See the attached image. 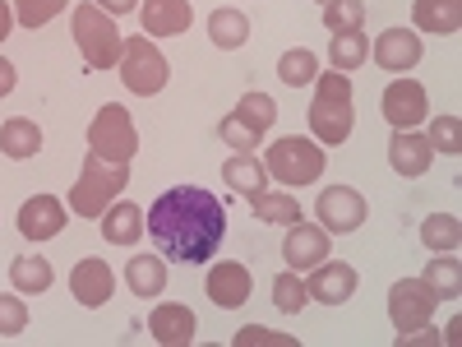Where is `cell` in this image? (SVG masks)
I'll return each mask as SVG.
<instances>
[{
    "label": "cell",
    "instance_id": "obj_27",
    "mask_svg": "<svg viewBox=\"0 0 462 347\" xmlns=\"http://www.w3.org/2000/svg\"><path fill=\"white\" fill-rule=\"evenodd\" d=\"M365 61H370V37H365L361 28L333 33V37H328V65H333V70L352 74V70H361Z\"/></svg>",
    "mask_w": 462,
    "mask_h": 347
},
{
    "label": "cell",
    "instance_id": "obj_31",
    "mask_svg": "<svg viewBox=\"0 0 462 347\" xmlns=\"http://www.w3.org/2000/svg\"><path fill=\"white\" fill-rule=\"evenodd\" d=\"M305 301H310V292H305V278L296 274V268H287V274L273 278V305L282 315H300Z\"/></svg>",
    "mask_w": 462,
    "mask_h": 347
},
{
    "label": "cell",
    "instance_id": "obj_42",
    "mask_svg": "<svg viewBox=\"0 0 462 347\" xmlns=\"http://www.w3.org/2000/svg\"><path fill=\"white\" fill-rule=\"evenodd\" d=\"M5 93H14V65L0 56V98H5Z\"/></svg>",
    "mask_w": 462,
    "mask_h": 347
},
{
    "label": "cell",
    "instance_id": "obj_34",
    "mask_svg": "<svg viewBox=\"0 0 462 347\" xmlns=\"http://www.w3.org/2000/svg\"><path fill=\"white\" fill-rule=\"evenodd\" d=\"M65 5H69V0H14V23L37 33V28H47Z\"/></svg>",
    "mask_w": 462,
    "mask_h": 347
},
{
    "label": "cell",
    "instance_id": "obj_14",
    "mask_svg": "<svg viewBox=\"0 0 462 347\" xmlns=\"http://www.w3.org/2000/svg\"><path fill=\"white\" fill-rule=\"evenodd\" d=\"M282 259L287 268H296V274H305V268H315L328 259V231L319 222H291L287 237H282Z\"/></svg>",
    "mask_w": 462,
    "mask_h": 347
},
{
    "label": "cell",
    "instance_id": "obj_35",
    "mask_svg": "<svg viewBox=\"0 0 462 347\" xmlns=\"http://www.w3.org/2000/svg\"><path fill=\"white\" fill-rule=\"evenodd\" d=\"M430 148L435 153H444V158H457V153H462V121H457V116L453 111H444V116H435V121H430Z\"/></svg>",
    "mask_w": 462,
    "mask_h": 347
},
{
    "label": "cell",
    "instance_id": "obj_40",
    "mask_svg": "<svg viewBox=\"0 0 462 347\" xmlns=\"http://www.w3.org/2000/svg\"><path fill=\"white\" fill-rule=\"evenodd\" d=\"M97 10H106L111 19H121V14H134L139 10V0H93Z\"/></svg>",
    "mask_w": 462,
    "mask_h": 347
},
{
    "label": "cell",
    "instance_id": "obj_39",
    "mask_svg": "<svg viewBox=\"0 0 462 347\" xmlns=\"http://www.w3.org/2000/svg\"><path fill=\"white\" fill-rule=\"evenodd\" d=\"M236 347H263V342H278V347H296L291 333H278V329H259V324H245L236 338H231Z\"/></svg>",
    "mask_w": 462,
    "mask_h": 347
},
{
    "label": "cell",
    "instance_id": "obj_44",
    "mask_svg": "<svg viewBox=\"0 0 462 347\" xmlns=\"http://www.w3.org/2000/svg\"><path fill=\"white\" fill-rule=\"evenodd\" d=\"M319 5H328V0H319Z\"/></svg>",
    "mask_w": 462,
    "mask_h": 347
},
{
    "label": "cell",
    "instance_id": "obj_8",
    "mask_svg": "<svg viewBox=\"0 0 462 347\" xmlns=\"http://www.w3.org/2000/svg\"><path fill=\"white\" fill-rule=\"evenodd\" d=\"M439 311V296L426 278H398L389 287V320L398 333H411L420 324H430V315Z\"/></svg>",
    "mask_w": 462,
    "mask_h": 347
},
{
    "label": "cell",
    "instance_id": "obj_3",
    "mask_svg": "<svg viewBox=\"0 0 462 347\" xmlns=\"http://www.w3.org/2000/svg\"><path fill=\"white\" fill-rule=\"evenodd\" d=\"M125 185H130V163H106L97 153H88L79 167V181L69 185V209L79 218H102Z\"/></svg>",
    "mask_w": 462,
    "mask_h": 347
},
{
    "label": "cell",
    "instance_id": "obj_18",
    "mask_svg": "<svg viewBox=\"0 0 462 347\" xmlns=\"http://www.w3.org/2000/svg\"><path fill=\"white\" fill-rule=\"evenodd\" d=\"M389 163H393L398 176L416 181V176H426V172H430L435 148H430V139L420 135V130H393V139H389Z\"/></svg>",
    "mask_w": 462,
    "mask_h": 347
},
{
    "label": "cell",
    "instance_id": "obj_36",
    "mask_svg": "<svg viewBox=\"0 0 462 347\" xmlns=\"http://www.w3.org/2000/svg\"><path fill=\"white\" fill-rule=\"evenodd\" d=\"M365 23V0H328L324 5V28L328 33H352Z\"/></svg>",
    "mask_w": 462,
    "mask_h": 347
},
{
    "label": "cell",
    "instance_id": "obj_22",
    "mask_svg": "<svg viewBox=\"0 0 462 347\" xmlns=\"http://www.w3.org/2000/svg\"><path fill=\"white\" fill-rule=\"evenodd\" d=\"M51 283H56L51 259H42V255H19V259H10V287H14L19 296H42V292H51Z\"/></svg>",
    "mask_w": 462,
    "mask_h": 347
},
{
    "label": "cell",
    "instance_id": "obj_26",
    "mask_svg": "<svg viewBox=\"0 0 462 347\" xmlns=\"http://www.w3.org/2000/svg\"><path fill=\"white\" fill-rule=\"evenodd\" d=\"M125 283L134 296H162L167 292V259H152V255H134L125 264Z\"/></svg>",
    "mask_w": 462,
    "mask_h": 347
},
{
    "label": "cell",
    "instance_id": "obj_20",
    "mask_svg": "<svg viewBox=\"0 0 462 347\" xmlns=\"http://www.w3.org/2000/svg\"><path fill=\"white\" fill-rule=\"evenodd\" d=\"M411 23L416 33L453 37L462 28V0H411Z\"/></svg>",
    "mask_w": 462,
    "mask_h": 347
},
{
    "label": "cell",
    "instance_id": "obj_13",
    "mask_svg": "<svg viewBox=\"0 0 462 347\" xmlns=\"http://www.w3.org/2000/svg\"><path fill=\"white\" fill-rule=\"evenodd\" d=\"M356 268L346 264V259H324L310 268V278H305V292H310V301L319 305H342V301H352L356 296Z\"/></svg>",
    "mask_w": 462,
    "mask_h": 347
},
{
    "label": "cell",
    "instance_id": "obj_7",
    "mask_svg": "<svg viewBox=\"0 0 462 347\" xmlns=\"http://www.w3.org/2000/svg\"><path fill=\"white\" fill-rule=\"evenodd\" d=\"M167 56L152 47V37H125V47H121V80L134 98H152V93H162L167 89Z\"/></svg>",
    "mask_w": 462,
    "mask_h": 347
},
{
    "label": "cell",
    "instance_id": "obj_19",
    "mask_svg": "<svg viewBox=\"0 0 462 347\" xmlns=\"http://www.w3.org/2000/svg\"><path fill=\"white\" fill-rule=\"evenodd\" d=\"M139 23H143V37H180L195 23V10H189V0H143Z\"/></svg>",
    "mask_w": 462,
    "mask_h": 347
},
{
    "label": "cell",
    "instance_id": "obj_43",
    "mask_svg": "<svg viewBox=\"0 0 462 347\" xmlns=\"http://www.w3.org/2000/svg\"><path fill=\"white\" fill-rule=\"evenodd\" d=\"M457 338H462V320H448V333L439 342H457Z\"/></svg>",
    "mask_w": 462,
    "mask_h": 347
},
{
    "label": "cell",
    "instance_id": "obj_9",
    "mask_svg": "<svg viewBox=\"0 0 462 347\" xmlns=\"http://www.w3.org/2000/svg\"><path fill=\"white\" fill-rule=\"evenodd\" d=\"M365 195L361 190H352V185H328V190H319V200H315V218H319V227L328 231V237H346V231H356L361 222H365Z\"/></svg>",
    "mask_w": 462,
    "mask_h": 347
},
{
    "label": "cell",
    "instance_id": "obj_17",
    "mask_svg": "<svg viewBox=\"0 0 462 347\" xmlns=\"http://www.w3.org/2000/svg\"><path fill=\"white\" fill-rule=\"evenodd\" d=\"M148 333H152V342H162V347H185V342H195L199 320H195V311H189V305L162 301L158 311L148 315Z\"/></svg>",
    "mask_w": 462,
    "mask_h": 347
},
{
    "label": "cell",
    "instance_id": "obj_28",
    "mask_svg": "<svg viewBox=\"0 0 462 347\" xmlns=\"http://www.w3.org/2000/svg\"><path fill=\"white\" fill-rule=\"evenodd\" d=\"M208 37H213V47L236 52V47H245V42H250V19H245L241 10L222 5V10H213V14H208Z\"/></svg>",
    "mask_w": 462,
    "mask_h": 347
},
{
    "label": "cell",
    "instance_id": "obj_15",
    "mask_svg": "<svg viewBox=\"0 0 462 347\" xmlns=\"http://www.w3.org/2000/svg\"><path fill=\"white\" fill-rule=\"evenodd\" d=\"M65 222H69V213L56 195H32L19 204V237L23 241H51L65 231Z\"/></svg>",
    "mask_w": 462,
    "mask_h": 347
},
{
    "label": "cell",
    "instance_id": "obj_16",
    "mask_svg": "<svg viewBox=\"0 0 462 347\" xmlns=\"http://www.w3.org/2000/svg\"><path fill=\"white\" fill-rule=\"evenodd\" d=\"M111 292H116V274H111L106 259L84 255L79 264H74V274H69V296L79 301L84 311H97V305H106Z\"/></svg>",
    "mask_w": 462,
    "mask_h": 347
},
{
    "label": "cell",
    "instance_id": "obj_10",
    "mask_svg": "<svg viewBox=\"0 0 462 347\" xmlns=\"http://www.w3.org/2000/svg\"><path fill=\"white\" fill-rule=\"evenodd\" d=\"M379 107H383V121H389L393 130H416L430 116V98L416 80H393L389 89H383Z\"/></svg>",
    "mask_w": 462,
    "mask_h": 347
},
{
    "label": "cell",
    "instance_id": "obj_6",
    "mask_svg": "<svg viewBox=\"0 0 462 347\" xmlns=\"http://www.w3.org/2000/svg\"><path fill=\"white\" fill-rule=\"evenodd\" d=\"M88 153H97V158H106V163H130L134 158V153H139V130H134L130 107L106 102L93 116V126H88Z\"/></svg>",
    "mask_w": 462,
    "mask_h": 347
},
{
    "label": "cell",
    "instance_id": "obj_11",
    "mask_svg": "<svg viewBox=\"0 0 462 347\" xmlns=\"http://www.w3.org/2000/svg\"><path fill=\"white\" fill-rule=\"evenodd\" d=\"M204 292H208V301L217 305V311H236V305L250 301L254 278H250V268H245V264H236V259H217V264L208 268V278H204Z\"/></svg>",
    "mask_w": 462,
    "mask_h": 347
},
{
    "label": "cell",
    "instance_id": "obj_4",
    "mask_svg": "<svg viewBox=\"0 0 462 347\" xmlns=\"http://www.w3.org/2000/svg\"><path fill=\"white\" fill-rule=\"evenodd\" d=\"M263 167H268V181H278V185H296V190L315 185L324 176V144L310 135H282L268 144Z\"/></svg>",
    "mask_w": 462,
    "mask_h": 347
},
{
    "label": "cell",
    "instance_id": "obj_29",
    "mask_svg": "<svg viewBox=\"0 0 462 347\" xmlns=\"http://www.w3.org/2000/svg\"><path fill=\"white\" fill-rule=\"evenodd\" d=\"M420 241H426V250H435V255H457L462 222L453 213H430L426 222H420Z\"/></svg>",
    "mask_w": 462,
    "mask_h": 347
},
{
    "label": "cell",
    "instance_id": "obj_37",
    "mask_svg": "<svg viewBox=\"0 0 462 347\" xmlns=\"http://www.w3.org/2000/svg\"><path fill=\"white\" fill-rule=\"evenodd\" d=\"M217 130H222V144H226V148H236V153H254V148H259V139H263L254 126H245V121H241L236 111L222 116V126H217Z\"/></svg>",
    "mask_w": 462,
    "mask_h": 347
},
{
    "label": "cell",
    "instance_id": "obj_24",
    "mask_svg": "<svg viewBox=\"0 0 462 347\" xmlns=\"http://www.w3.org/2000/svg\"><path fill=\"white\" fill-rule=\"evenodd\" d=\"M222 181L236 190V195H259V190H268V167L254 158V153H236V158H226L222 167Z\"/></svg>",
    "mask_w": 462,
    "mask_h": 347
},
{
    "label": "cell",
    "instance_id": "obj_33",
    "mask_svg": "<svg viewBox=\"0 0 462 347\" xmlns=\"http://www.w3.org/2000/svg\"><path fill=\"white\" fill-rule=\"evenodd\" d=\"M236 116H241L245 126H254L259 135H268V130H273V121H278V102L268 98V93H245L236 102Z\"/></svg>",
    "mask_w": 462,
    "mask_h": 347
},
{
    "label": "cell",
    "instance_id": "obj_38",
    "mask_svg": "<svg viewBox=\"0 0 462 347\" xmlns=\"http://www.w3.org/2000/svg\"><path fill=\"white\" fill-rule=\"evenodd\" d=\"M28 329V305L10 292H0V338H19Z\"/></svg>",
    "mask_w": 462,
    "mask_h": 347
},
{
    "label": "cell",
    "instance_id": "obj_30",
    "mask_svg": "<svg viewBox=\"0 0 462 347\" xmlns=\"http://www.w3.org/2000/svg\"><path fill=\"white\" fill-rule=\"evenodd\" d=\"M315 74H319V56L310 47H296V52H282L278 61V80L287 89H305V84H315Z\"/></svg>",
    "mask_w": 462,
    "mask_h": 347
},
{
    "label": "cell",
    "instance_id": "obj_5",
    "mask_svg": "<svg viewBox=\"0 0 462 347\" xmlns=\"http://www.w3.org/2000/svg\"><path fill=\"white\" fill-rule=\"evenodd\" d=\"M74 42H79V52H84V70L121 65L125 37H121V28H116V19L106 10H97L93 0L88 5H74Z\"/></svg>",
    "mask_w": 462,
    "mask_h": 347
},
{
    "label": "cell",
    "instance_id": "obj_12",
    "mask_svg": "<svg viewBox=\"0 0 462 347\" xmlns=\"http://www.w3.org/2000/svg\"><path fill=\"white\" fill-rule=\"evenodd\" d=\"M374 65L379 70H389V74H407L420 56H426V42H420V33L416 28H383L374 37V47H370Z\"/></svg>",
    "mask_w": 462,
    "mask_h": 347
},
{
    "label": "cell",
    "instance_id": "obj_21",
    "mask_svg": "<svg viewBox=\"0 0 462 347\" xmlns=\"http://www.w3.org/2000/svg\"><path fill=\"white\" fill-rule=\"evenodd\" d=\"M102 237H106L111 246H139V241H143V209L130 204V200L111 204V209L102 213Z\"/></svg>",
    "mask_w": 462,
    "mask_h": 347
},
{
    "label": "cell",
    "instance_id": "obj_41",
    "mask_svg": "<svg viewBox=\"0 0 462 347\" xmlns=\"http://www.w3.org/2000/svg\"><path fill=\"white\" fill-rule=\"evenodd\" d=\"M10 28H14V5H10V0H0V42L10 37Z\"/></svg>",
    "mask_w": 462,
    "mask_h": 347
},
{
    "label": "cell",
    "instance_id": "obj_2",
    "mask_svg": "<svg viewBox=\"0 0 462 347\" xmlns=\"http://www.w3.org/2000/svg\"><path fill=\"white\" fill-rule=\"evenodd\" d=\"M356 111H352V80L342 70L315 74V102H310V139L324 148H337L352 139Z\"/></svg>",
    "mask_w": 462,
    "mask_h": 347
},
{
    "label": "cell",
    "instance_id": "obj_32",
    "mask_svg": "<svg viewBox=\"0 0 462 347\" xmlns=\"http://www.w3.org/2000/svg\"><path fill=\"white\" fill-rule=\"evenodd\" d=\"M420 278L435 287L439 301H444V296H457V292H462V264H457L453 255H439V259L426 264V274H420Z\"/></svg>",
    "mask_w": 462,
    "mask_h": 347
},
{
    "label": "cell",
    "instance_id": "obj_23",
    "mask_svg": "<svg viewBox=\"0 0 462 347\" xmlns=\"http://www.w3.org/2000/svg\"><path fill=\"white\" fill-rule=\"evenodd\" d=\"M250 209L259 222H273V227H291L300 222V200L291 195V190H259V195H250Z\"/></svg>",
    "mask_w": 462,
    "mask_h": 347
},
{
    "label": "cell",
    "instance_id": "obj_25",
    "mask_svg": "<svg viewBox=\"0 0 462 347\" xmlns=\"http://www.w3.org/2000/svg\"><path fill=\"white\" fill-rule=\"evenodd\" d=\"M42 148V130H37V121H28V116H10L5 126H0V153L14 163L32 158V153Z\"/></svg>",
    "mask_w": 462,
    "mask_h": 347
},
{
    "label": "cell",
    "instance_id": "obj_1",
    "mask_svg": "<svg viewBox=\"0 0 462 347\" xmlns=\"http://www.w3.org/2000/svg\"><path fill=\"white\" fill-rule=\"evenodd\" d=\"M143 231L162 250V259L208 264L226 237V204L204 185H171L148 204Z\"/></svg>",
    "mask_w": 462,
    "mask_h": 347
}]
</instances>
